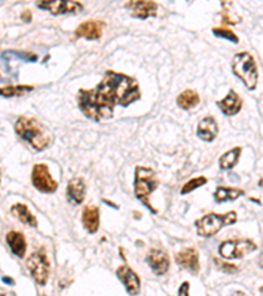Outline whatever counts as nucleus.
I'll list each match as a JSON object with an SVG mask.
<instances>
[{
	"mask_svg": "<svg viewBox=\"0 0 263 296\" xmlns=\"http://www.w3.org/2000/svg\"><path fill=\"white\" fill-rule=\"evenodd\" d=\"M140 88L133 78L107 71L105 77L94 90H80L78 104L86 117L100 121L111 117L116 105L128 107L140 99Z\"/></svg>",
	"mask_w": 263,
	"mask_h": 296,
	"instance_id": "1",
	"label": "nucleus"
},
{
	"mask_svg": "<svg viewBox=\"0 0 263 296\" xmlns=\"http://www.w3.org/2000/svg\"><path fill=\"white\" fill-rule=\"evenodd\" d=\"M15 132L37 152L46 149L51 142L50 134L36 119L20 117L15 124Z\"/></svg>",
	"mask_w": 263,
	"mask_h": 296,
	"instance_id": "2",
	"label": "nucleus"
},
{
	"mask_svg": "<svg viewBox=\"0 0 263 296\" xmlns=\"http://www.w3.org/2000/svg\"><path fill=\"white\" fill-rule=\"evenodd\" d=\"M157 186H158V181H157L156 172L150 167L137 166L134 171V195L153 214H157V210L153 208L150 204L149 196L152 192H154Z\"/></svg>",
	"mask_w": 263,
	"mask_h": 296,
	"instance_id": "3",
	"label": "nucleus"
},
{
	"mask_svg": "<svg viewBox=\"0 0 263 296\" xmlns=\"http://www.w3.org/2000/svg\"><path fill=\"white\" fill-rule=\"evenodd\" d=\"M237 221V214L230 211L228 214H208L195 223L197 234L201 237H212L226 225Z\"/></svg>",
	"mask_w": 263,
	"mask_h": 296,
	"instance_id": "4",
	"label": "nucleus"
},
{
	"mask_svg": "<svg viewBox=\"0 0 263 296\" xmlns=\"http://www.w3.org/2000/svg\"><path fill=\"white\" fill-rule=\"evenodd\" d=\"M233 71L242 82L245 83V86L249 90H254L257 87L258 83V69L255 65V61L246 51H241L238 53L235 58H233Z\"/></svg>",
	"mask_w": 263,
	"mask_h": 296,
	"instance_id": "5",
	"label": "nucleus"
},
{
	"mask_svg": "<svg viewBox=\"0 0 263 296\" xmlns=\"http://www.w3.org/2000/svg\"><path fill=\"white\" fill-rule=\"evenodd\" d=\"M26 268L32 275L33 279L40 286H45L50 274V263L46 257V252L44 248H40L29 255L26 259Z\"/></svg>",
	"mask_w": 263,
	"mask_h": 296,
	"instance_id": "6",
	"label": "nucleus"
},
{
	"mask_svg": "<svg viewBox=\"0 0 263 296\" xmlns=\"http://www.w3.org/2000/svg\"><path fill=\"white\" fill-rule=\"evenodd\" d=\"M257 250V245L251 240H230L222 242L219 253L225 259H240L246 254Z\"/></svg>",
	"mask_w": 263,
	"mask_h": 296,
	"instance_id": "7",
	"label": "nucleus"
},
{
	"mask_svg": "<svg viewBox=\"0 0 263 296\" xmlns=\"http://www.w3.org/2000/svg\"><path fill=\"white\" fill-rule=\"evenodd\" d=\"M32 183L38 191L44 194H53L58 188V182L53 179L49 167L44 163H38L33 167Z\"/></svg>",
	"mask_w": 263,
	"mask_h": 296,
	"instance_id": "8",
	"label": "nucleus"
},
{
	"mask_svg": "<svg viewBox=\"0 0 263 296\" xmlns=\"http://www.w3.org/2000/svg\"><path fill=\"white\" fill-rule=\"evenodd\" d=\"M40 10L49 11L51 15H75L83 10V6L74 0H40L37 2Z\"/></svg>",
	"mask_w": 263,
	"mask_h": 296,
	"instance_id": "9",
	"label": "nucleus"
},
{
	"mask_svg": "<svg viewBox=\"0 0 263 296\" xmlns=\"http://www.w3.org/2000/svg\"><path fill=\"white\" fill-rule=\"evenodd\" d=\"M127 8L133 17L145 20L156 16L158 6L152 0H129Z\"/></svg>",
	"mask_w": 263,
	"mask_h": 296,
	"instance_id": "10",
	"label": "nucleus"
},
{
	"mask_svg": "<svg viewBox=\"0 0 263 296\" xmlns=\"http://www.w3.org/2000/svg\"><path fill=\"white\" fill-rule=\"evenodd\" d=\"M118 274V278L121 280L125 286V290H127L128 293L130 295H137V293L141 291V282L138 275L134 273L129 266L127 264H123L116 271Z\"/></svg>",
	"mask_w": 263,
	"mask_h": 296,
	"instance_id": "11",
	"label": "nucleus"
},
{
	"mask_svg": "<svg viewBox=\"0 0 263 296\" xmlns=\"http://www.w3.org/2000/svg\"><path fill=\"white\" fill-rule=\"evenodd\" d=\"M175 261H177V263L181 268L186 269V270H188L192 274L199 273V253H197L196 249L187 248L184 249V250H181L175 255Z\"/></svg>",
	"mask_w": 263,
	"mask_h": 296,
	"instance_id": "12",
	"label": "nucleus"
},
{
	"mask_svg": "<svg viewBox=\"0 0 263 296\" xmlns=\"http://www.w3.org/2000/svg\"><path fill=\"white\" fill-rule=\"evenodd\" d=\"M148 263H149L150 269L156 275H163L167 273L168 268H170V259L168 255L166 254L163 250L159 249H153L148 254Z\"/></svg>",
	"mask_w": 263,
	"mask_h": 296,
	"instance_id": "13",
	"label": "nucleus"
},
{
	"mask_svg": "<svg viewBox=\"0 0 263 296\" xmlns=\"http://www.w3.org/2000/svg\"><path fill=\"white\" fill-rule=\"evenodd\" d=\"M103 28L104 24L96 20H90V21L82 22L75 31L76 37L86 40H99L103 35Z\"/></svg>",
	"mask_w": 263,
	"mask_h": 296,
	"instance_id": "14",
	"label": "nucleus"
},
{
	"mask_svg": "<svg viewBox=\"0 0 263 296\" xmlns=\"http://www.w3.org/2000/svg\"><path fill=\"white\" fill-rule=\"evenodd\" d=\"M217 105L222 111V113H225L226 116H235L241 111L242 100L236 91L230 90L225 98L217 102Z\"/></svg>",
	"mask_w": 263,
	"mask_h": 296,
	"instance_id": "15",
	"label": "nucleus"
},
{
	"mask_svg": "<svg viewBox=\"0 0 263 296\" xmlns=\"http://www.w3.org/2000/svg\"><path fill=\"white\" fill-rule=\"evenodd\" d=\"M82 223L87 232L91 234L98 232L99 224H100V212L96 205H87L83 208Z\"/></svg>",
	"mask_w": 263,
	"mask_h": 296,
	"instance_id": "16",
	"label": "nucleus"
},
{
	"mask_svg": "<svg viewBox=\"0 0 263 296\" xmlns=\"http://www.w3.org/2000/svg\"><path fill=\"white\" fill-rule=\"evenodd\" d=\"M217 133H219V127H217V123L212 116H207L197 125V137L200 140L211 142V141L215 140Z\"/></svg>",
	"mask_w": 263,
	"mask_h": 296,
	"instance_id": "17",
	"label": "nucleus"
},
{
	"mask_svg": "<svg viewBox=\"0 0 263 296\" xmlns=\"http://www.w3.org/2000/svg\"><path fill=\"white\" fill-rule=\"evenodd\" d=\"M7 244L11 248L12 253L15 255H17L19 258L25 257L26 253V241L25 237L21 232H16V230H11L8 232L6 237Z\"/></svg>",
	"mask_w": 263,
	"mask_h": 296,
	"instance_id": "18",
	"label": "nucleus"
},
{
	"mask_svg": "<svg viewBox=\"0 0 263 296\" xmlns=\"http://www.w3.org/2000/svg\"><path fill=\"white\" fill-rule=\"evenodd\" d=\"M66 195L69 201L73 204H80L84 200V195H86V186L84 182L80 178H74L69 182L66 190Z\"/></svg>",
	"mask_w": 263,
	"mask_h": 296,
	"instance_id": "19",
	"label": "nucleus"
},
{
	"mask_svg": "<svg viewBox=\"0 0 263 296\" xmlns=\"http://www.w3.org/2000/svg\"><path fill=\"white\" fill-rule=\"evenodd\" d=\"M11 212H12L13 216H16L17 219L21 221L22 224H26V225L32 226V228H37V219L32 215V212L29 211V208L26 207L25 204L17 203L15 205H12L11 208Z\"/></svg>",
	"mask_w": 263,
	"mask_h": 296,
	"instance_id": "20",
	"label": "nucleus"
},
{
	"mask_svg": "<svg viewBox=\"0 0 263 296\" xmlns=\"http://www.w3.org/2000/svg\"><path fill=\"white\" fill-rule=\"evenodd\" d=\"M245 192L241 188L233 187H219L215 191V200L217 203H224V201H235L238 197L244 196Z\"/></svg>",
	"mask_w": 263,
	"mask_h": 296,
	"instance_id": "21",
	"label": "nucleus"
},
{
	"mask_svg": "<svg viewBox=\"0 0 263 296\" xmlns=\"http://www.w3.org/2000/svg\"><path fill=\"white\" fill-rule=\"evenodd\" d=\"M199 103H200L199 95H197V93L192 91V90H186V91H183L177 99V104L183 109L195 108Z\"/></svg>",
	"mask_w": 263,
	"mask_h": 296,
	"instance_id": "22",
	"label": "nucleus"
},
{
	"mask_svg": "<svg viewBox=\"0 0 263 296\" xmlns=\"http://www.w3.org/2000/svg\"><path fill=\"white\" fill-rule=\"evenodd\" d=\"M241 147H233L231 150L226 152L225 154H222L220 158V167L222 170H230L233 169L240 161V156H241Z\"/></svg>",
	"mask_w": 263,
	"mask_h": 296,
	"instance_id": "23",
	"label": "nucleus"
},
{
	"mask_svg": "<svg viewBox=\"0 0 263 296\" xmlns=\"http://www.w3.org/2000/svg\"><path fill=\"white\" fill-rule=\"evenodd\" d=\"M32 90H33L32 86H24V84H19V86L0 87V96H4V98L22 96V95H25V94L31 93Z\"/></svg>",
	"mask_w": 263,
	"mask_h": 296,
	"instance_id": "24",
	"label": "nucleus"
},
{
	"mask_svg": "<svg viewBox=\"0 0 263 296\" xmlns=\"http://www.w3.org/2000/svg\"><path fill=\"white\" fill-rule=\"evenodd\" d=\"M208 182V179L206 178V176H199V178H192L190 179V181L186 183V185L182 187L181 190V194L182 195H186V194H190V192H192L193 190H196V188L201 187V186H204Z\"/></svg>",
	"mask_w": 263,
	"mask_h": 296,
	"instance_id": "25",
	"label": "nucleus"
},
{
	"mask_svg": "<svg viewBox=\"0 0 263 296\" xmlns=\"http://www.w3.org/2000/svg\"><path fill=\"white\" fill-rule=\"evenodd\" d=\"M213 35L216 37H220V39H225L228 41L233 42V44H237L240 40H238L237 35L235 32H231L229 29H224V28H215L213 29Z\"/></svg>",
	"mask_w": 263,
	"mask_h": 296,
	"instance_id": "26",
	"label": "nucleus"
},
{
	"mask_svg": "<svg viewBox=\"0 0 263 296\" xmlns=\"http://www.w3.org/2000/svg\"><path fill=\"white\" fill-rule=\"evenodd\" d=\"M4 57H15V58H21L22 61H26V62H33V61H37V55L32 54V53H21V51H7L4 53Z\"/></svg>",
	"mask_w": 263,
	"mask_h": 296,
	"instance_id": "27",
	"label": "nucleus"
},
{
	"mask_svg": "<svg viewBox=\"0 0 263 296\" xmlns=\"http://www.w3.org/2000/svg\"><path fill=\"white\" fill-rule=\"evenodd\" d=\"M215 262L222 271H226V274H235L236 271L238 270L237 266H235V264L225 263V262H221V261H219V259H216Z\"/></svg>",
	"mask_w": 263,
	"mask_h": 296,
	"instance_id": "28",
	"label": "nucleus"
},
{
	"mask_svg": "<svg viewBox=\"0 0 263 296\" xmlns=\"http://www.w3.org/2000/svg\"><path fill=\"white\" fill-rule=\"evenodd\" d=\"M188 288H190V283L184 282L181 286V288H179V291H178V295H188Z\"/></svg>",
	"mask_w": 263,
	"mask_h": 296,
	"instance_id": "29",
	"label": "nucleus"
},
{
	"mask_svg": "<svg viewBox=\"0 0 263 296\" xmlns=\"http://www.w3.org/2000/svg\"><path fill=\"white\" fill-rule=\"evenodd\" d=\"M3 282H8V283H10V284H13V280L10 279V278H6V277H4L3 278Z\"/></svg>",
	"mask_w": 263,
	"mask_h": 296,
	"instance_id": "30",
	"label": "nucleus"
}]
</instances>
